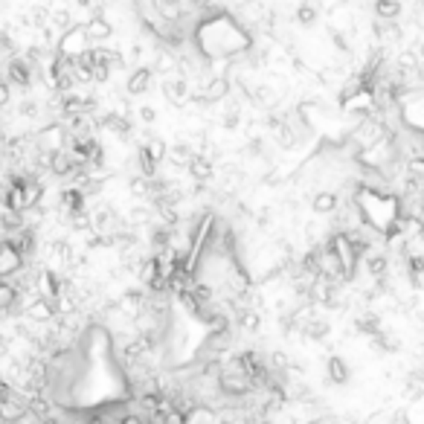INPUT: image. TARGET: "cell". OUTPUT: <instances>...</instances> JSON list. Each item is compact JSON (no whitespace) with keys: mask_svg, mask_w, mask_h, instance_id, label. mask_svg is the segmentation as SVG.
<instances>
[{"mask_svg":"<svg viewBox=\"0 0 424 424\" xmlns=\"http://www.w3.org/2000/svg\"><path fill=\"white\" fill-rule=\"evenodd\" d=\"M192 44L206 62H212V59H233V55L250 52L253 38L229 12H224L221 6H209L204 21L192 27Z\"/></svg>","mask_w":424,"mask_h":424,"instance_id":"obj_1","label":"cell"},{"mask_svg":"<svg viewBox=\"0 0 424 424\" xmlns=\"http://www.w3.org/2000/svg\"><path fill=\"white\" fill-rule=\"evenodd\" d=\"M3 79H6L9 87H21V90H27V87H32L35 67L24 59V55H15V59H9L6 67H3Z\"/></svg>","mask_w":424,"mask_h":424,"instance_id":"obj_2","label":"cell"},{"mask_svg":"<svg viewBox=\"0 0 424 424\" xmlns=\"http://www.w3.org/2000/svg\"><path fill=\"white\" fill-rule=\"evenodd\" d=\"M90 50V41H87V35H85V29L82 27H70L62 38H59V52L62 59H67V62H73V59H79L82 52H87Z\"/></svg>","mask_w":424,"mask_h":424,"instance_id":"obj_3","label":"cell"},{"mask_svg":"<svg viewBox=\"0 0 424 424\" xmlns=\"http://www.w3.org/2000/svg\"><path fill=\"white\" fill-rule=\"evenodd\" d=\"M67 143V131L64 125H44L41 131L35 134V151H41V154H55V151H62Z\"/></svg>","mask_w":424,"mask_h":424,"instance_id":"obj_4","label":"cell"},{"mask_svg":"<svg viewBox=\"0 0 424 424\" xmlns=\"http://www.w3.org/2000/svg\"><path fill=\"white\" fill-rule=\"evenodd\" d=\"M163 96H166V102H171L175 108H183V105H189L192 85L183 79V76H169V79L163 82Z\"/></svg>","mask_w":424,"mask_h":424,"instance_id":"obj_5","label":"cell"},{"mask_svg":"<svg viewBox=\"0 0 424 424\" xmlns=\"http://www.w3.org/2000/svg\"><path fill=\"white\" fill-rule=\"evenodd\" d=\"M24 317H27L29 323H41V325H47V323L55 320V305H52V299L32 297L29 302H24Z\"/></svg>","mask_w":424,"mask_h":424,"instance_id":"obj_6","label":"cell"},{"mask_svg":"<svg viewBox=\"0 0 424 424\" xmlns=\"http://www.w3.org/2000/svg\"><path fill=\"white\" fill-rule=\"evenodd\" d=\"M186 169H189V175L195 183H206L212 175H215V160H212L209 154H192Z\"/></svg>","mask_w":424,"mask_h":424,"instance_id":"obj_7","label":"cell"},{"mask_svg":"<svg viewBox=\"0 0 424 424\" xmlns=\"http://www.w3.org/2000/svg\"><path fill=\"white\" fill-rule=\"evenodd\" d=\"M82 29H85V35H87L90 47H93V44H102V41H108V38L113 35V27L108 24V17H102V15H93L87 24H82Z\"/></svg>","mask_w":424,"mask_h":424,"instance_id":"obj_8","label":"cell"},{"mask_svg":"<svg viewBox=\"0 0 424 424\" xmlns=\"http://www.w3.org/2000/svg\"><path fill=\"white\" fill-rule=\"evenodd\" d=\"M201 93H204V102L206 105L224 102L227 96H229V79H227V76H212V79L201 87Z\"/></svg>","mask_w":424,"mask_h":424,"instance_id":"obj_9","label":"cell"},{"mask_svg":"<svg viewBox=\"0 0 424 424\" xmlns=\"http://www.w3.org/2000/svg\"><path fill=\"white\" fill-rule=\"evenodd\" d=\"M87 55H90V62L93 64H102V67H120V64H125V59H122V52H117V50H108V47H102V44H93L90 50H87Z\"/></svg>","mask_w":424,"mask_h":424,"instance_id":"obj_10","label":"cell"},{"mask_svg":"<svg viewBox=\"0 0 424 424\" xmlns=\"http://www.w3.org/2000/svg\"><path fill=\"white\" fill-rule=\"evenodd\" d=\"M151 76H154V70L151 67H146V64H140L137 70L131 73V79H128V93L131 96H140V93H146L148 90V85H151Z\"/></svg>","mask_w":424,"mask_h":424,"instance_id":"obj_11","label":"cell"},{"mask_svg":"<svg viewBox=\"0 0 424 424\" xmlns=\"http://www.w3.org/2000/svg\"><path fill=\"white\" fill-rule=\"evenodd\" d=\"M59 206H62V212H67V215L87 209V206H85V192L73 189V186H70V189H64V192H62V198H59Z\"/></svg>","mask_w":424,"mask_h":424,"instance_id":"obj_12","label":"cell"},{"mask_svg":"<svg viewBox=\"0 0 424 424\" xmlns=\"http://www.w3.org/2000/svg\"><path fill=\"white\" fill-rule=\"evenodd\" d=\"M325 369H329V381H332V383H337V387H343V383H349V378H352V372H349V366H346V360H343V358H337V355H332V358H329V363H325Z\"/></svg>","mask_w":424,"mask_h":424,"instance_id":"obj_13","label":"cell"},{"mask_svg":"<svg viewBox=\"0 0 424 424\" xmlns=\"http://www.w3.org/2000/svg\"><path fill=\"white\" fill-rule=\"evenodd\" d=\"M337 206H340V198L334 195V192H317L314 201H311V209L317 212V215H334Z\"/></svg>","mask_w":424,"mask_h":424,"instance_id":"obj_14","label":"cell"},{"mask_svg":"<svg viewBox=\"0 0 424 424\" xmlns=\"http://www.w3.org/2000/svg\"><path fill=\"white\" fill-rule=\"evenodd\" d=\"M50 171L55 178H67V175H73V160H70V154L62 148V151H55V154H50Z\"/></svg>","mask_w":424,"mask_h":424,"instance_id":"obj_15","label":"cell"},{"mask_svg":"<svg viewBox=\"0 0 424 424\" xmlns=\"http://www.w3.org/2000/svg\"><path fill=\"white\" fill-rule=\"evenodd\" d=\"M375 15H378V21L395 24L401 17V0H375Z\"/></svg>","mask_w":424,"mask_h":424,"instance_id":"obj_16","label":"cell"},{"mask_svg":"<svg viewBox=\"0 0 424 424\" xmlns=\"http://www.w3.org/2000/svg\"><path fill=\"white\" fill-rule=\"evenodd\" d=\"M317 17H320V3H317V0H302V3L297 6V21L302 27L317 24Z\"/></svg>","mask_w":424,"mask_h":424,"instance_id":"obj_17","label":"cell"},{"mask_svg":"<svg viewBox=\"0 0 424 424\" xmlns=\"http://www.w3.org/2000/svg\"><path fill=\"white\" fill-rule=\"evenodd\" d=\"M192 154H195V151H192L189 146H183V143L166 148V157H169V163L175 166V169H186V166H189V160H192Z\"/></svg>","mask_w":424,"mask_h":424,"instance_id":"obj_18","label":"cell"},{"mask_svg":"<svg viewBox=\"0 0 424 424\" xmlns=\"http://www.w3.org/2000/svg\"><path fill=\"white\" fill-rule=\"evenodd\" d=\"M262 325V317L256 308H239V329L241 332H259Z\"/></svg>","mask_w":424,"mask_h":424,"instance_id":"obj_19","label":"cell"},{"mask_svg":"<svg viewBox=\"0 0 424 424\" xmlns=\"http://www.w3.org/2000/svg\"><path fill=\"white\" fill-rule=\"evenodd\" d=\"M166 143H163V137H148L146 140V146H143V151L148 154V157L154 160V163H160V160H166Z\"/></svg>","mask_w":424,"mask_h":424,"instance_id":"obj_20","label":"cell"},{"mask_svg":"<svg viewBox=\"0 0 424 424\" xmlns=\"http://www.w3.org/2000/svg\"><path fill=\"white\" fill-rule=\"evenodd\" d=\"M15 305H17V291L6 279H0V311H12Z\"/></svg>","mask_w":424,"mask_h":424,"instance_id":"obj_21","label":"cell"},{"mask_svg":"<svg viewBox=\"0 0 424 424\" xmlns=\"http://www.w3.org/2000/svg\"><path fill=\"white\" fill-rule=\"evenodd\" d=\"M128 192H131L134 198H151V178H143V175L131 178V183H128Z\"/></svg>","mask_w":424,"mask_h":424,"instance_id":"obj_22","label":"cell"},{"mask_svg":"<svg viewBox=\"0 0 424 424\" xmlns=\"http://www.w3.org/2000/svg\"><path fill=\"white\" fill-rule=\"evenodd\" d=\"M329 329H332V325L325 323V320H308V323L302 325V332L311 337V340H323L325 334H329Z\"/></svg>","mask_w":424,"mask_h":424,"instance_id":"obj_23","label":"cell"},{"mask_svg":"<svg viewBox=\"0 0 424 424\" xmlns=\"http://www.w3.org/2000/svg\"><path fill=\"white\" fill-rule=\"evenodd\" d=\"M50 27H55V29H70L73 27V15L67 12V9H55V12H50V21H47Z\"/></svg>","mask_w":424,"mask_h":424,"instance_id":"obj_24","label":"cell"},{"mask_svg":"<svg viewBox=\"0 0 424 424\" xmlns=\"http://www.w3.org/2000/svg\"><path fill=\"white\" fill-rule=\"evenodd\" d=\"M137 169H140L143 178H154V175H157V163H154L148 154L143 151V146H140V151H137Z\"/></svg>","mask_w":424,"mask_h":424,"instance_id":"obj_25","label":"cell"},{"mask_svg":"<svg viewBox=\"0 0 424 424\" xmlns=\"http://www.w3.org/2000/svg\"><path fill=\"white\" fill-rule=\"evenodd\" d=\"M70 227L76 229V233H90V215H87V209L73 212V215H70Z\"/></svg>","mask_w":424,"mask_h":424,"instance_id":"obj_26","label":"cell"},{"mask_svg":"<svg viewBox=\"0 0 424 424\" xmlns=\"http://www.w3.org/2000/svg\"><path fill=\"white\" fill-rule=\"evenodd\" d=\"M395 418H398L395 410H378V413H372L369 418H366V424H395Z\"/></svg>","mask_w":424,"mask_h":424,"instance_id":"obj_27","label":"cell"},{"mask_svg":"<svg viewBox=\"0 0 424 424\" xmlns=\"http://www.w3.org/2000/svg\"><path fill=\"white\" fill-rule=\"evenodd\" d=\"M17 113H21L24 120H35V117H38V102H21Z\"/></svg>","mask_w":424,"mask_h":424,"instance_id":"obj_28","label":"cell"},{"mask_svg":"<svg viewBox=\"0 0 424 424\" xmlns=\"http://www.w3.org/2000/svg\"><path fill=\"white\" fill-rule=\"evenodd\" d=\"M137 113H140V122H143V125H151L154 120H157V111H154L151 105H143Z\"/></svg>","mask_w":424,"mask_h":424,"instance_id":"obj_29","label":"cell"},{"mask_svg":"<svg viewBox=\"0 0 424 424\" xmlns=\"http://www.w3.org/2000/svg\"><path fill=\"white\" fill-rule=\"evenodd\" d=\"M9 99H12V87H9L6 82H0V111L9 105Z\"/></svg>","mask_w":424,"mask_h":424,"instance_id":"obj_30","label":"cell"},{"mask_svg":"<svg viewBox=\"0 0 424 424\" xmlns=\"http://www.w3.org/2000/svg\"><path fill=\"white\" fill-rule=\"evenodd\" d=\"M128 221L131 224H146L148 221V209H134L131 215H128Z\"/></svg>","mask_w":424,"mask_h":424,"instance_id":"obj_31","label":"cell"},{"mask_svg":"<svg viewBox=\"0 0 424 424\" xmlns=\"http://www.w3.org/2000/svg\"><path fill=\"white\" fill-rule=\"evenodd\" d=\"M93 3V0H76V6H82V9H87Z\"/></svg>","mask_w":424,"mask_h":424,"instance_id":"obj_32","label":"cell"}]
</instances>
